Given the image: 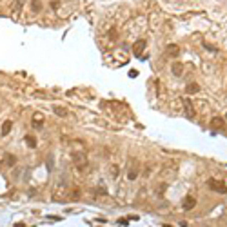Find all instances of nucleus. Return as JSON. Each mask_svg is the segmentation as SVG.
Instances as JSON below:
<instances>
[{
	"label": "nucleus",
	"instance_id": "nucleus-1",
	"mask_svg": "<svg viewBox=\"0 0 227 227\" xmlns=\"http://www.w3.org/2000/svg\"><path fill=\"white\" fill-rule=\"evenodd\" d=\"M207 185L213 189V191H218V193H222V195H225L227 193V185L222 182V180H215V178H209V182H207Z\"/></svg>",
	"mask_w": 227,
	"mask_h": 227
},
{
	"label": "nucleus",
	"instance_id": "nucleus-2",
	"mask_svg": "<svg viewBox=\"0 0 227 227\" xmlns=\"http://www.w3.org/2000/svg\"><path fill=\"white\" fill-rule=\"evenodd\" d=\"M144 49H145V40H136V44L133 45V53H135V56L142 58V53H144Z\"/></svg>",
	"mask_w": 227,
	"mask_h": 227
},
{
	"label": "nucleus",
	"instance_id": "nucleus-3",
	"mask_svg": "<svg viewBox=\"0 0 227 227\" xmlns=\"http://www.w3.org/2000/svg\"><path fill=\"white\" fill-rule=\"evenodd\" d=\"M184 102V109H185V115L189 116V118H193L196 113H195V107H193V104H191V100H187V98H184L182 100Z\"/></svg>",
	"mask_w": 227,
	"mask_h": 227
},
{
	"label": "nucleus",
	"instance_id": "nucleus-4",
	"mask_svg": "<svg viewBox=\"0 0 227 227\" xmlns=\"http://www.w3.org/2000/svg\"><path fill=\"white\" fill-rule=\"evenodd\" d=\"M211 127L213 129H224L225 127V120L220 118V116H215V118H211Z\"/></svg>",
	"mask_w": 227,
	"mask_h": 227
},
{
	"label": "nucleus",
	"instance_id": "nucleus-5",
	"mask_svg": "<svg viewBox=\"0 0 227 227\" xmlns=\"http://www.w3.org/2000/svg\"><path fill=\"white\" fill-rule=\"evenodd\" d=\"M195 205H196V200H195L193 196H187V198L184 200V209H185V211H189V209H193Z\"/></svg>",
	"mask_w": 227,
	"mask_h": 227
},
{
	"label": "nucleus",
	"instance_id": "nucleus-6",
	"mask_svg": "<svg viewBox=\"0 0 227 227\" xmlns=\"http://www.w3.org/2000/svg\"><path fill=\"white\" fill-rule=\"evenodd\" d=\"M11 127H13V122H11V120H5V122L2 124V135H4V136H5V135H9Z\"/></svg>",
	"mask_w": 227,
	"mask_h": 227
},
{
	"label": "nucleus",
	"instance_id": "nucleus-7",
	"mask_svg": "<svg viewBox=\"0 0 227 227\" xmlns=\"http://www.w3.org/2000/svg\"><path fill=\"white\" fill-rule=\"evenodd\" d=\"M178 51H180V49H178V45H173V44H171V45H167V49H165V55H169V56H175V55H178Z\"/></svg>",
	"mask_w": 227,
	"mask_h": 227
},
{
	"label": "nucleus",
	"instance_id": "nucleus-8",
	"mask_svg": "<svg viewBox=\"0 0 227 227\" xmlns=\"http://www.w3.org/2000/svg\"><path fill=\"white\" fill-rule=\"evenodd\" d=\"M182 69H184V65H182L180 62H175V64H173V75H175V76H180V75H182Z\"/></svg>",
	"mask_w": 227,
	"mask_h": 227
},
{
	"label": "nucleus",
	"instance_id": "nucleus-9",
	"mask_svg": "<svg viewBox=\"0 0 227 227\" xmlns=\"http://www.w3.org/2000/svg\"><path fill=\"white\" fill-rule=\"evenodd\" d=\"M31 9H33V13H40L42 2H40V0H31Z\"/></svg>",
	"mask_w": 227,
	"mask_h": 227
},
{
	"label": "nucleus",
	"instance_id": "nucleus-10",
	"mask_svg": "<svg viewBox=\"0 0 227 227\" xmlns=\"http://www.w3.org/2000/svg\"><path fill=\"white\" fill-rule=\"evenodd\" d=\"M198 91H200V85H198V84H191V85H187V93H189V95L198 93Z\"/></svg>",
	"mask_w": 227,
	"mask_h": 227
},
{
	"label": "nucleus",
	"instance_id": "nucleus-11",
	"mask_svg": "<svg viewBox=\"0 0 227 227\" xmlns=\"http://www.w3.org/2000/svg\"><path fill=\"white\" fill-rule=\"evenodd\" d=\"M53 109H55V113H56L58 116H67V109H64V107H58V105H55Z\"/></svg>",
	"mask_w": 227,
	"mask_h": 227
},
{
	"label": "nucleus",
	"instance_id": "nucleus-12",
	"mask_svg": "<svg viewBox=\"0 0 227 227\" xmlns=\"http://www.w3.org/2000/svg\"><path fill=\"white\" fill-rule=\"evenodd\" d=\"M25 142H27V145H29L31 149H35V147H36V140H35V136H27V138H25Z\"/></svg>",
	"mask_w": 227,
	"mask_h": 227
},
{
	"label": "nucleus",
	"instance_id": "nucleus-13",
	"mask_svg": "<svg viewBox=\"0 0 227 227\" xmlns=\"http://www.w3.org/2000/svg\"><path fill=\"white\" fill-rule=\"evenodd\" d=\"M136 175H138V173H136V169H131V167H129V173H127V178H129V180H135V178H136Z\"/></svg>",
	"mask_w": 227,
	"mask_h": 227
},
{
	"label": "nucleus",
	"instance_id": "nucleus-14",
	"mask_svg": "<svg viewBox=\"0 0 227 227\" xmlns=\"http://www.w3.org/2000/svg\"><path fill=\"white\" fill-rule=\"evenodd\" d=\"M5 158H7V160H5V164H7V165H13V164L16 162V160H15V156H11V155H7Z\"/></svg>",
	"mask_w": 227,
	"mask_h": 227
},
{
	"label": "nucleus",
	"instance_id": "nucleus-15",
	"mask_svg": "<svg viewBox=\"0 0 227 227\" xmlns=\"http://www.w3.org/2000/svg\"><path fill=\"white\" fill-rule=\"evenodd\" d=\"M118 171H120V169H118V165H116V167L113 165V167H111V176H113V178H116V176H118Z\"/></svg>",
	"mask_w": 227,
	"mask_h": 227
},
{
	"label": "nucleus",
	"instance_id": "nucleus-16",
	"mask_svg": "<svg viewBox=\"0 0 227 227\" xmlns=\"http://www.w3.org/2000/svg\"><path fill=\"white\" fill-rule=\"evenodd\" d=\"M33 122H35V125H38V124L42 122V116H40V115H36V116L33 118Z\"/></svg>",
	"mask_w": 227,
	"mask_h": 227
},
{
	"label": "nucleus",
	"instance_id": "nucleus-17",
	"mask_svg": "<svg viewBox=\"0 0 227 227\" xmlns=\"http://www.w3.org/2000/svg\"><path fill=\"white\" fill-rule=\"evenodd\" d=\"M109 36H111V38H113V40H115V38H116V36H118V33H116V31H115V29H111V31H109Z\"/></svg>",
	"mask_w": 227,
	"mask_h": 227
},
{
	"label": "nucleus",
	"instance_id": "nucleus-18",
	"mask_svg": "<svg viewBox=\"0 0 227 227\" xmlns=\"http://www.w3.org/2000/svg\"><path fill=\"white\" fill-rule=\"evenodd\" d=\"M24 4H25V0H16V9H20Z\"/></svg>",
	"mask_w": 227,
	"mask_h": 227
},
{
	"label": "nucleus",
	"instance_id": "nucleus-19",
	"mask_svg": "<svg viewBox=\"0 0 227 227\" xmlns=\"http://www.w3.org/2000/svg\"><path fill=\"white\" fill-rule=\"evenodd\" d=\"M164 227H173V225H164Z\"/></svg>",
	"mask_w": 227,
	"mask_h": 227
},
{
	"label": "nucleus",
	"instance_id": "nucleus-20",
	"mask_svg": "<svg viewBox=\"0 0 227 227\" xmlns=\"http://www.w3.org/2000/svg\"><path fill=\"white\" fill-rule=\"evenodd\" d=\"M225 120H227V115H225Z\"/></svg>",
	"mask_w": 227,
	"mask_h": 227
}]
</instances>
